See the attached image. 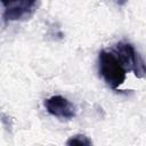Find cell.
I'll list each match as a JSON object with an SVG mask.
<instances>
[{
    "mask_svg": "<svg viewBox=\"0 0 146 146\" xmlns=\"http://www.w3.org/2000/svg\"><path fill=\"white\" fill-rule=\"evenodd\" d=\"M98 71L104 81L114 90H116L125 80L127 70L112 50H102L99 52Z\"/></svg>",
    "mask_w": 146,
    "mask_h": 146,
    "instance_id": "6da1fadb",
    "label": "cell"
},
{
    "mask_svg": "<svg viewBox=\"0 0 146 146\" xmlns=\"http://www.w3.org/2000/svg\"><path fill=\"white\" fill-rule=\"evenodd\" d=\"M112 51L120 59L127 72L132 71L137 78H143L146 75V63L135 50L132 44L127 42H119L113 47Z\"/></svg>",
    "mask_w": 146,
    "mask_h": 146,
    "instance_id": "7a4b0ae2",
    "label": "cell"
},
{
    "mask_svg": "<svg viewBox=\"0 0 146 146\" xmlns=\"http://www.w3.org/2000/svg\"><path fill=\"white\" fill-rule=\"evenodd\" d=\"M5 21H23L29 18L36 5V0H1Z\"/></svg>",
    "mask_w": 146,
    "mask_h": 146,
    "instance_id": "3957f363",
    "label": "cell"
},
{
    "mask_svg": "<svg viewBox=\"0 0 146 146\" xmlns=\"http://www.w3.org/2000/svg\"><path fill=\"white\" fill-rule=\"evenodd\" d=\"M43 104L47 112L54 116L62 119H72L75 116L74 105L63 96H51L47 98Z\"/></svg>",
    "mask_w": 146,
    "mask_h": 146,
    "instance_id": "277c9868",
    "label": "cell"
},
{
    "mask_svg": "<svg viewBox=\"0 0 146 146\" xmlns=\"http://www.w3.org/2000/svg\"><path fill=\"white\" fill-rule=\"evenodd\" d=\"M91 140L84 136V135H75V136H72L67 141H66V145H80V146H87V145H91Z\"/></svg>",
    "mask_w": 146,
    "mask_h": 146,
    "instance_id": "5b68a950",
    "label": "cell"
},
{
    "mask_svg": "<svg viewBox=\"0 0 146 146\" xmlns=\"http://www.w3.org/2000/svg\"><path fill=\"white\" fill-rule=\"evenodd\" d=\"M115 1H116V3H117L119 6H123L124 3H127L128 0H115Z\"/></svg>",
    "mask_w": 146,
    "mask_h": 146,
    "instance_id": "8992f818",
    "label": "cell"
}]
</instances>
